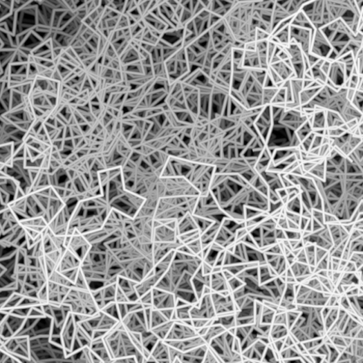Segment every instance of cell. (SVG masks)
Here are the masks:
<instances>
[{"mask_svg":"<svg viewBox=\"0 0 363 363\" xmlns=\"http://www.w3.org/2000/svg\"><path fill=\"white\" fill-rule=\"evenodd\" d=\"M176 226V223H161L154 221L153 257L155 266L183 246Z\"/></svg>","mask_w":363,"mask_h":363,"instance_id":"obj_7","label":"cell"},{"mask_svg":"<svg viewBox=\"0 0 363 363\" xmlns=\"http://www.w3.org/2000/svg\"><path fill=\"white\" fill-rule=\"evenodd\" d=\"M203 259L189 252L184 246L177 250L165 272L155 288L174 295L178 300L189 304L199 301L193 286V278L200 270Z\"/></svg>","mask_w":363,"mask_h":363,"instance_id":"obj_2","label":"cell"},{"mask_svg":"<svg viewBox=\"0 0 363 363\" xmlns=\"http://www.w3.org/2000/svg\"><path fill=\"white\" fill-rule=\"evenodd\" d=\"M216 171V167L211 165L169 157L161 177L184 178L198 189L201 196H205L210 193Z\"/></svg>","mask_w":363,"mask_h":363,"instance_id":"obj_4","label":"cell"},{"mask_svg":"<svg viewBox=\"0 0 363 363\" xmlns=\"http://www.w3.org/2000/svg\"><path fill=\"white\" fill-rule=\"evenodd\" d=\"M117 283L119 288L122 291L131 303L139 300V297L136 290V285L137 283L128 280V279L122 277L118 278Z\"/></svg>","mask_w":363,"mask_h":363,"instance_id":"obj_21","label":"cell"},{"mask_svg":"<svg viewBox=\"0 0 363 363\" xmlns=\"http://www.w3.org/2000/svg\"><path fill=\"white\" fill-rule=\"evenodd\" d=\"M192 304L178 300L174 314V320L192 325L190 310Z\"/></svg>","mask_w":363,"mask_h":363,"instance_id":"obj_19","label":"cell"},{"mask_svg":"<svg viewBox=\"0 0 363 363\" xmlns=\"http://www.w3.org/2000/svg\"><path fill=\"white\" fill-rule=\"evenodd\" d=\"M91 351L97 356L103 363H110L111 359L103 338L93 340L90 346Z\"/></svg>","mask_w":363,"mask_h":363,"instance_id":"obj_20","label":"cell"},{"mask_svg":"<svg viewBox=\"0 0 363 363\" xmlns=\"http://www.w3.org/2000/svg\"><path fill=\"white\" fill-rule=\"evenodd\" d=\"M100 310L111 303L116 302L118 284L113 283L92 291Z\"/></svg>","mask_w":363,"mask_h":363,"instance_id":"obj_15","label":"cell"},{"mask_svg":"<svg viewBox=\"0 0 363 363\" xmlns=\"http://www.w3.org/2000/svg\"><path fill=\"white\" fill-rule=\"evenodd\" d=\"M142 363H159V362L149 356L147 359L145 360Z\"/></svg>","mask_w":363,"mask_h":363,"instance_id":"obj_25","label":"cell"},{"mask_svg":"<svg viewBox=\"0 0 363 363\" xmlns=\"http://www.w3.org/2000/svg\"><path fill=\"white\" fill-rule=\"evenodd\" d=\"M174 323V320L169 321L157 327L150 329V331L160 341H165L167 334H169Z\"/></svg>","mask_w":363,"mask_h":363,"instance_id":"obj_22","label":"cell"},{"mask_svg":"<svg viewBox=\"0 0 363 363\" xmlns=\"http://www.w3.org/2000/svg\"><path fill=\"white\" fill-rule=\"evenodd\" d=\"M207 351L208 346H204L186 353H178L176 359L180 363H203Z\"/></svg>","mask_w":363,"mask_h":363,"instance_id":"obj_18","label":"cell"},{"mask_svg":"<svg viewBox=\"0 0 363 363\" xmlns=\"http://www.w3.org/2000/svg\"><path fill=\"white\" fill-rule=\"evenodd\" d=\"M211 293L204 294L198 302L191 307L192 326L197 331L210 326L216 318Z\"/></svg>","mask_w":363,"mask_h":363,"instance_id":"obj_9","label":"cell"},{"mask_svg":"<svg viewBox=\"0 0 363 363\" xmlns=\"http://www.w3.org/2000/svg\"><path fill=\"white\" fill-rule=\"evenodd\" d=\"M177 301L176 297L170 292L157 288L151 290V306L155 310L162 312L174 311Z\"/></svg>","mask_w":363,"mask_h":363,"instance_id":"obj_13","label":"cell"},{"mask_svg":"<svg viewBox=\"0 0 363 363\" xmlns=\"http://www.w3.org/2000/svg\"><path fill=\"white\" fill-rule=\"evenodd\" d=\"M166 343L178 353H186L204 346H207L204 339L201 336H197L184 341L170 342H166Z\"/></svg>","mask_w":363,"mask_h":363,"instance_id":"obj_16","label":"cell"},{"mask_svg":"<svg viewBox=\"0 0 363 363\" xmlns=\"http://www.w3.org/2000/svg\"><path fill=\"white\" fill-rule=\"evenodd\" d=\"M174 363H180L177 359H176L174 362Z\"/></svg>","mask_w":363,"mask_h":363,"instance_id":"obj_26","label":"cell"},{"mask_svg":"<svg viewBox=\"0 0 363 363\" xmlns=\"http://www.w3.org/2000/svg\"><path fill=\"white\" fill-rule=\"evenodd\" d=\"M199 198H162L157 203L153 220L161 223H177L186 215L193 214Z\"/></svg>","mask_w":363,"mask_h":363,"instance_id":"obj_6","label":"cell"},{"mask_svg":"<svg viewBox=\"0 0 363 363\" xmlns=\"http://www.w3.org/2000/svg\"><path fill=\"white\" fill-rule=\"evenodd\" d=\"M152 216L129 217L113 210L98 231L83 235L91 248L81 271L91 291L122 277L141 283L153 272Z\"/></svg>","mask_w":363,"mask_h":363,"instance_id":"obj_1","label":"cell"},{"mask_svg":"<svg viewBox=\"0 0 363 363\" xmlns=\"http://www.w3.org/2000/svg\"><path fill=\"white\" fill-rule=\"evenodd\" d=\"M78 322L89 333L93 340L104 338L121 323L102 310L95 316Z\"/></svg>","mask_w":363,"mask_h":363,"instance_id":"obj_10","label":"cell"},{"mask_svg":"<svg viewBox=\"0 0 363 363\" xmlns=\"http://www.w3.org/2000/svg\"><path fill=\"white\" fill-rule=\"evenodd\" d=\"M63 304L70 307L77 322L92 317L100 312L92 291L76 286L70 290Z\"/></svg>","mask_w":363,"mask_h":363,"instance_id":"obj_8","label":"cell"},{"mask_svg":"<svg viewBox=\"0 0 363 363\" xmlns=\"http://www.w3.org/2000/svg\"><path fill=\"white\" fill-rule=\"evenodd\" d=\"M110 363H138V361L135 357H127L113 360Z\"/></svg>","mask_w":363,"mask_h":363,"instance_id":"obj_24","label":"cell"},{"mask_svg":"<svg viewBox=\"0 0 363 363\" xmlns=\"http://www.w3.org/2000/svg\"><path fill=\"white\" fill-rule=\"evenodd\" d=\"M139 339L149 353L156 343L160 341L150 330L142 335H139Z\"/></svg>","mask_w":363,"mask_h":363,"instance_id":"obj_23","label":"cell"},{"mask_svg":"<svg viewBox=\"0 0 363 363\" xmlns=\"http://www.w3.org/2000/svg\"><path fill=\"white\" fill-rule=\"evenodd\" d=\"M162 180L163 184L162 198H198L201 196L198 189L184 178L178 177H162Z\"/></svg>","mask_w":363,"mask_h":363,"instance_id":"obj_11","label":"cell"},{"mask_svg":"<svg viewBox=\"0 0 363 363\" xmlns=\"http://www.w3.org/2000/svg\"><path fill=\"white\" fill-rule=\"evenodd\" d=\"M102 195L113 210L129 217H136L145 200L127 190L123 183L121 169L100 172Z\"/></svg>","mask_w":363,"mask_h":363,"instance_id":"obj_3","label":"cell"},{"mask_svg":"<svg viewBox=\"0 0 363 363\" xmlns=\"http://www.w3.org/2000/svg\"><path fill=\"white\" fill-rule=\"evenodd\" d=\"M150 357L159 363H174L169 344L165 341H158L150 352Z\"/></svg>","mask_w":363,"mask_h":363,"instance_id":"obj_17","label":"cell"},{"mask_svg":"<svg viewBox=\"0 0 363 363\" xmlns=\"http://www.w3.org/2000/svg\"><path fill=\"white\" fill-rule=\"evenodd\" d=\"M103 339L113 360L135 357L138 363H142L150 355L139 339V335L129 333L121 323Z\"/></svg>","mask_w":363,"mask_h":363,"instance_id":"obj_5","label":"cell"},{"mask_svg":"<svg viewBox=\"0 0 363 363\" xmlns=\"http://www.w3.org/2000/svg\"><path fill=\"white\" fill-rule=\"evenodd\" d=\"M147 309L129 313L122 319L121 324L131 333L142 335L147 333L150 330Z\"/></svg>","mask_w":363,"mask_h":363,"instance_id":"obj_12","label":"cell"},{"mask_svg":"<svg viewBox=\"0 0 363 363\" xmlns=\"http://www.w3.org/2000/svg\"><path fill=\"white\" fill-rule=\"evenodd\" d=\"M199 336L198 331L192 325L174 321L165 342H180Z\"/></svg>","mask_w":363,"mask_h":363,"instance_id":"obj_14","label":"cell"}]
</instances>
